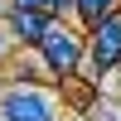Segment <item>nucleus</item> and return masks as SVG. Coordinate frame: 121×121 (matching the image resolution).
<instances>
[{"instance_id": "obj_1", "label": "nucleus", "mask_w": 121, "mask_h": 121, "mask_svg": "<svg viewBox=\"0 0 121 121\" xmlns=\"http://www.w3.org/2000/svg\"><path fill=\"white\" fill-rule=\"evenodd\" d=\"M0 121H63L53 82H5L0 87Z\"/></svg>"}, {"instance_id": "obj_2", "label": "nucleus", "mask_w": 121, "mask_h": 121, "mask_svg": "<svg viewBox=\"0 0 121 121\" xmlns=\"http://www.w3.org/2000/svg\"><path fill=\"white\" fill-rule=\"evenodd\" d=\"M87 53H82V78L102 87V78H112L121 68V10L102 15L97 24H87Z\"/></svg>"}, {"instance_id": "obj_3", "label": "nucleus", "mask_w": 121, "mask_h": 121, "mask_svg": "<svg viewBox=\"0 0 121 121\" xmlns=\"http://www.w3.org/2000/svg\"><path fill=\"white\" fill-rule=\"evenodd\" d=\"M34 53L44 58V68H48V78H73V73H82V53H87V39L78 34L68 19H53V24L44 29V39L34 44Z\"/></svg>"}, {"instance_id": "obj_4", "label": "nucleus", "mask_w": 121, "mask_h": 121, "mask_svg": "<svg viewBox=\"0 0 121 121\" xmlns=\"http://www.w3.org/2000/svg\"><path fill=\"white\" fill-rule=\"evenodd\" d=\"M53 24V15L48 10H24V5H10V15H5V29H10V39H15L19 48H34L39 39H44V29Z\"/></svg>"}, {"instance_id": "obj_5", "label": "nucleus", "mask_w": 121, "mask_h": 121, "mask_svg": "<svg viewBox=\"0 0 121 121\" xmlns=\"http://www.w3.org/2000/svg\"><path fill=\"white\" fill-rule=\"evenodd\" d=\"M112 10H121V0H73V5H68V15L87 29V24H97L102 15H112Z\"/></svg>"}, {"instance_id": "obj_6", "label": "nucleus", "mask_w": 121, "mask_h": 121, "mask_svg": "<svg viewBox=\"0 0 121 121\" xmlns=\"http://www.w3.org/2000/svg\"><path fill=\"white\" fill-rule=\"evenodd\" d=\"M10 5H24V10H48V15H53V0H10ZM58 19V15H53Z\"/></svg>"}, {"instance_id": "obj_7", "label": "nucleus", "mask_w": 121, "mask_h": 121, "mask_svg": "<svg viewBox=\"0 0 121 121\" xmlns=\"http://www.w3.org/2000/svg\"><path fill=\"white\" fill-rule=\"evenodd\" d=\"M68 5H73V0H53V15L63 19V15H68Z\"/></svg>"}, {"instance_id": "obj_8", "label": "nucleus", "mask_w": 121, "mask_h": 121, "mask_svg": "<svg viewBox=\"0 0 121 121\" xmlns=\"http://www.w3.org/2000/svg\"><path fill=\"white\" fill-rule=\"evenodd\" d=\"M116 73H121V68H116Z\"/></svg>"}]
</instances>
